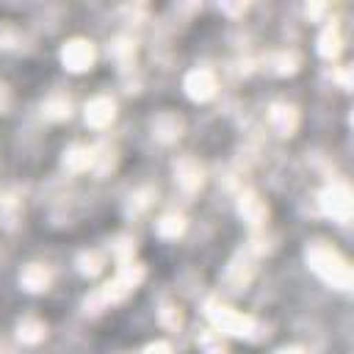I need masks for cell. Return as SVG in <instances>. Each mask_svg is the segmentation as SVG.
<instances>
[{
  "label": "cell",
  "instance_id": "6da1fadb",
  "mask_svg": "<svg viewBox=\"0 0 354 354\" xmlns=\"http://www.w3.org/2000/svg\"><path fill=\"white\" fill-rule=\"evenodd\" d=\"M307 263H310V268H313L326 285H332V288H337V290H348V288H351V266H348V260H346L337 249H332L329 243L313 241V243L307 246Z\"/></svg>",
  "mask_w": 354,
  "mask_h": 354
},
{
  "label": "cell",
  "instance_id": "7a4b0ae2",
  "mask_svg": "<svg viewBox=\"0 0 354 354\" xmlns=\"http://www.w3.org/2000/svg\"><path fill=\"white\" fill-rule=\"evenodd\" d=\"M207 318L213 321L216 332H227V335H235V337H249V340H257V321L230 304H218V301H207Z\"/></svg>",
  "mask_w": 354,
  "mask_h": 354
},
{
  "label": "cell",
  "instance_id": "3957f363",
  "mask_svg": "<svg viewBox=\"0 0 354 354\" xmlns=\"http://www.w3.org/2000/svg\"><path fill=\"white\" fill-rule=\"evenodd\" d=\"M94 58H97V53H94V44L88 39H80L77 36V39H69L61 47V64L69 72H86V69H91L94 66Z\"/></svg>",
  "mask_w": 354,
  "mask_h": 354
},
{
  "label": "cell",
  "instance_id": "277c9868",
  "mask_svg": "<svg viewBox=\"0 0 354 354\" xmlns=\"http://www.w3.org/2000/svg\"><path fill=\"white\" fill-rule=\"evenodd\" d=\"M321 207L326 216H332L337 221H348L351 218V188L346 183L326 185L321 194Z\"/></svg>",
  "mask_w": 354,
  "mask_h": 354
},
{
  "label": "cell",
  "instance_id": "5b68a950",
  "mask_svg": "<svg viewBox=\"0 0 354 354\" xmlns=\"http://www.w3.org/2000/svg\"><path fill=\"white\" fill-rule=\"evenodd\" d=\"M183 88L194 102H207L216 97L218 83H216V75L210 69H191L183 80Z\"/></svg>",
  "mask_w": 354,
  "mask_h": 354
},
{
  "label": "cell",
  "instance_id": "8992f818",
  "mask_svg": "<svg viewBox=\"0 0 354 354\" xmlns=\"http://www.w3.org/2000/svg\"><path fill=\"white\" fill-rule=\"evenodd\" d=\"M149 130H152V138H158L160 144H174L183 136L185 122L174 111H160V113H155L149 119Z\"/></svg>",
  "mask_w": 354,
  "mask_h": 354
},
{
  "label": "cell",
  "instance_id": "52a82bcc",
  "mask_svg": "<svg viewBox=\"0 0 354 354\" xmlns=\"http://www.w3.org/2000/svg\"><path fill=\"white\" fill-rule=\"evenodd\" d=\"M174 180H177V185H180L183 191L194 194V191H199L202 183H205V169H202V163H199L196 158L183 155L180 160H174Z\"/></svg>",
  "mask_w": 354,
  "mask_h": 354
},
{
  "label": "cell",
  "instance_id": "ba28073f",
  "mask_svg": "<svg viewBox=\"0 0 354 354\" xmlns=\"http://www.w3.org/2000/svg\"><path fill=\"white\" fill-rule=\"evenodd\" d=\"M116 119V102L105 94H97L86 102V124L94 130H105Z\"/></svg>",
  "mask_w": 354,
  "mask_h": 354
},
{
  "label": "cell",
  "instance_id": "9c48e42d",
  "mask_svg": "<svg viewBox=\"0 0 354 354\" xmlns=\"http://www.w3.org/2000/svg\"><path fill=\"white\" fill-rule=\"evenodd\" d=\"M252 274H254V260H252V254H249V252H238V254L230 260V266H227V271H224V279H227V285H230L232 290H243V288L249 285Z\"/></svg>",
  "mask_w": 354,
  "mask_h": 354
},
{
  "label": "cell",
  "instance_id": "30bf717a",
  "mask_svg": "<svg viewBox=\"0 0 354 354\" xmlns=\"http://www.w3.org/2000/svg\"><path fill=\"white\" fill-rule=\"evenodd\" d=\"M50 282H53V271L44 263H28L19 271V285L28 293H44L50 288Z\"/></svg>",
  "mask_w": 354,
  "mask_h": 354
},
{
  "label": "cell",
  "instance_id": "8fae6325",
  "mask_svg": "<svg viewBox=\"0 0 354 354\" xmlns=\"http://www.w3.org/2000/svg\"><path fill=\"white\" fill-rule=\"evenodd\" d=\"M268 122L279 136H293L299 127V111L288 102H274L268 108Z\"/></svg>",
  "mask_w": 354,
  "mask_h": 354
},
{
  "label": "cell",
  "instance_id": "7c38bea8",
  "mask_svg": "<svg viewBox=\"0 0 354 354\" xmlns=\"http://www.w3.org/2000/svg\"><path fill=\"white\" fill-rule=\"evenodd\" d=\"M238 213H241V218H243L246 224L260 227L263 218H266V205H263V199H260L254 191H243V194L238 196Z\"/></svg>",
  "mask_w": 354,
  "mask_h": 354
},
{
  "label": "cell",
  "instance_id": "4fadbf2b",
  "mask_svg": "<svg viewBox=\"0 0 354 354\" xmlns=\"http://www.w3.org/2000/svg\"><path fill=\"white\" fill-rule=\"evenodd\" d=\"M44 335H47V324H44L41 318H36V315H25V318L17 321V337H19L22 343L36 346V343L44 340Z\"/></svg>",
  "mask_w": 354,
  "mask_h": 354
},
{
  "label": "cell",
  "instance_id": "5bb4252c",
  "mask_svg": "<svg viewBox=\"0 0 354 354\" xmlns=\"http://www.w3.org/2000/svg\"><path fill=\"white\" fill-rule=\"evenodd\" d=\"M69 113H72V102L64 94H50L41 102V116L47 122H64V119H69Z\"/></svg>",
  "mask_w": 354,
  "mask_h": 354
},
{
  "label": "cell",
  "instance_id": "9a60e30c",
  "mask_svg": "<svg viewBox=\"0 0 354 354\" xmlns=\"http://www.w3.org/2000/svg\"><path fill=\"white\" fill-rule=\"evenodd\" d=\"M91 163H94V149L83 144H72L69 149H64V166L69 171H86Z\"/></svg>",
  "mask_w": 354,
  "mask_h": 354
},
{
  "label": "cell",
  "instance_id": "2e32d148",
  "mask_svg": "<svg viewBox=\"0 0 354 354\" xmlns=\"http://www.w3.org/2000/svg\"><path fill=\"white\" fill-rule=\"evenodd\" d=\"M155 232L160 238H166V241H177L185 232V216L183 213H163L155 221Z\"/></svg>",
  "mask_w": 354,
  "mask_h": 354
},
{
  "label": "cell",
  "instance_id": "e0dca14e",
  "mask_svg": "<svg viewBox=\"0 0 354 354\" xmlns=\"http://www.w3.org/2000/svg\"><path fill=\"white\" fill-rule=\"evenodd\" d=\"M318 53L324 58H335L340 53V30H337V25H326L324 28V33L318 39Z\"/></svg>",
  "mask_w": 354,
  "mask_h": 354
},
{
  "label": "cell",
  "instance_id": "ac0fdd59",
  "mask_svg": "<svg viewBox=\"0 0 354 354\" xmlns=\"http://www.w3.org/2000/svg\"><path fill=\"white\" fill-rule=\"evenodd\" d=\"M102 266H105V260H102V254L94 252V249H86V252L77 254V271H80L83 277H97V274L102 271Z\"/></svg>",
  "mask_w": 354,
  "mask_h": 354
},
{
  "label": "cell",
  "instance_id": "d6986e66",
  "mask_svg": "<svg viewBox=\"0 0 354 354\" xmlns=\"http://www.w3.org/2000/svg\"><path fill=\"white\" fill-rule=\"evenodd\" d=\"M268 64H271V69L277 72V75H293L296 69H299V55L290 50H282V53H277V55H271L268 58Z\"/></svg>",
  "mask_w": 354,
  "mask_h": 354
},
{
  "label": "cell",
  "instance_id": "ffe728a7",
  "mask_svg": "<svg viewBox=\"0 0 354 354\" xmlns=\"http://www.w3.org/2000/svg\"><path fill=\"white\" fill-rule=\"evenodd\" d=\"M199 348L205 354H227V346L221 340V332H216V329H207V332L199 335Z\"/></svg>",
  "mask_w": 354,
  "mask_h": 354
},
{
  "label": "cell",
  "instance_id": "44dd1931",
  "mask_svg": "<svg viewBox=\"0 0 354 354\" xmlns=\"http://www.w3.org/2000/svg\"><path fill=\"white\" fill-rule=\"evenodd\" d=\"M158 318H160V324H163L166 329H180V326H183V313H180V307L171 304V301H163V304H160Z\"/></svg>",
  "mask_w": 354,
  "mask_h": 354
},
{
  "label": "cell",
  "instance_id": "7402d4cb",
  "mask_svg": "<svg viewBox=\"0 0 354 354\" xmlns=\"http://www.w3.org/2000/svg\"><path fill=\"white\" fill-rule=\"evenodd\" d=\"M152 196H155L152 188H141V191H136V194L130 196V210H133V213H144V210L152 205Z\"/></svg>",
  "mask_w": 354,
  "mask_h": 354
},
{
  "label": "cell",
  "instance_id": "603a6c76",
  "mask_svg": "<svg viewBox=\"0 0 354 354\" xmlns=\"http://www.w3.org/2000/svg\"><path fill=\"white\" fill-rule=\"evenodd\" d=\"M19 41H22V36L17 28H11V25L0 28V50H14V47H19Z\"/></svg>",
  "mask_w": 354,
  "mask_h": 354
},
{
  "label": "cell",
  "instance_id": "cb8c5ba5",
  "mask_svg": "<svg viewBox=\"0 0 354 354\" xmlns=\"http://www.w3.org/2000/svg\"><path fill=\"white\" fill-rule=\"evenodd\" d=\"M141 354H171V346H169L166 340H155V343H149Z\"/></svg>",
  "mask_w": 354,
  "mask_h": 354
},
{
  "label": "cell",
  "instance_id": "d4e9b609",
  "mask_svg": "<svg viewBox=\"0 0 354 354\" xmlns=\"http://www.w3.org/2000/svg\"><path fill=\"white\" fill-rule=\"evenodd\" d=\"M11 100H14V97H11V88H8L6 83H0V113H6V111L11 108Z\"/></svg>",
  "mask_w": 354,
  "mask_h": 354
},
{
  "label": "cell",
  "instance_id": "484cf974",
  "mask_svg": "<svg viewBox=\"0 0 354 354\" xmlns=\"http://www.w3.org/2000/svg\"><path fill=\"white\" fill-rule=\"evenodd\" d=\"M277 354H304L301 348H296V346H290V348H279Z\"/></svg>",
  "mask_w": 354,
  "mask_h": 354
}]
</instances>
